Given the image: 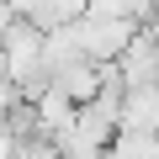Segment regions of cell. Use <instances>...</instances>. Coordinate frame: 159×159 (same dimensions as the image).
<instances>
[{"instance_id":"cell-2","label":"cell","mask_w":159,"mask_h":159,"mask_svg":"<svg viewBox=\"0 0 159 159\" xmlns=\"http://www.w3.org/2000/svg\"><path fill=\"white\" fill-rule=\"evenodd\" d=\"M106 159H159V133H143V127H122L106 148Z\"/></svg>"},{"instance_id":"cell-1","label":"cell","mask_w":159,"mask_h":159,"mask_svg":"<svg viewBox=\"0 0 159 159\" xmlns=\"http://www.w3.org/2000/svg\"><path fill=\"white\" fill-rule=\"evenodd\" d=\"M122 127L159 133V80L154 85H127L122 90Z\"/></svg>"}]
</instances>
